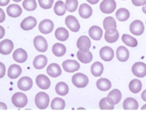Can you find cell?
<instances>
[{"instance_id":"obj_15","label":"cell","mask_w":146,"mask_h":120,"mask_svg":"<svg viewBox=\"0 0 146 120\" xmlns=\"http://www.w3.org/2000/svg\"><path fill=\"white\" fill-rule=\"evenodd\" d=\"M14 49V44L11 40H5L0 42V53L4 55L9 54Z\"/></svg>"},{"instance_id":"obj_13","label":"cell","mask_w":146,"mask_h":120,"mask_svg":"<svg viewBox=\"0 0 146 120\" xmlns=\"http://www.w3.org/2000/svg\"><path fill=\"white\" fill-rule=\"evenodd\" d=\"M105 39L108 43H114L119 39V32L116 28H110L105 30Z\"/></svg>"},{"instance_id":"obj_22","label":"cell","mask_w":146,"mask_h":120,"mask_svg":"<svg viewBox=\"0 0 146 120\" xmlns=\"http://www.w3.org/2000/svg\"><path fill=\"white\" fill-rule=\"evenodd\" d=\"M47 64V58L43 54L36 56L33 61V66L36 69H42Z\"/></svg>"},{"instance_id":"obj_3","label":"cell","mask_w":146,"mask_h":120,"mask_svg":"<svg viewBox=\"0 0 146 120\" xmlns=\"http://www.w3.org/2000/svg\"><path fill=\"white\" fill-rule=\"evenodd\" d=\"M12 102L16 107L22 108L27 104L28 100L26 94L22 92H17L12 96Z\"/></svg>"},{"instance_id":"obj_45","label":"cell","mask_w":146,"mask_h":120,"mask_svg":"<svg viewBox=\"0 0 146 120\" xmlns=\"http://www.w3.org/2000/svg\"><path fill=\"white\" fill-rule=\"evenodd\" d=\"M6 73V67L2 62H0V79L4 77Z\"/></svg>"},{"instance_id":"obj_18","label":"cell","mask_w":146,"mask_h":120,"mask_svg":"<svg viewBox=\"0 0 146 120\" xmlns=\"http://www.w3.org/2000/svg\"><path fill=\"white\" fill-rule=\"evenodd\" d=\"M36 85L42 89H47L51 85L50 79L44 75H40L36 78Z\"/></svg>"},{"instance_id":"obj_54","label":"cell","mask_w":146,"mask_h":120,"mask_svg":"<svg viewBox=\"0 0 146 120\" xmlns=\"http://www.w3.org/2000/svg\"><path fill=\"white\" fill-rule=\"evenodd\" d=\"M12 1H14V2H21L22 0H12Z\"/></svg>"},{"instance_id":"obj_31","label":"cell","mask_w":146,"mask_h":120,"mask_svg":"<svg viewBox=\"0 0 146 120\" xmlns=\"http://www.w3.org/2000/svg\"><path fill=\"white\" fill-rule=\"evenodd\" d=\"M52 52L56 57H62L66 53V47L61 43H56L52 47Z\"/></svg>"},{"instance_id":"obj_52","label":"cell","mask_w":146,"mask_h":120,"mask_svg":"<svg viewBox=\"0 0 146 120\" xmlns=\"http://www.w3.org/2000/svg\"><path fill=\"white\" fill-rule=\"evenodd\" d=\"M143 12H144L145 14H146V4L145 5H143Z\"/></svg>"},{"instance_id":"obj_37","label":"cell","mask_w":146,"mask_h":120,"mask_svg":"<svg viewBox=\"0 0 146 120\" xmlns=\"http://www.w3.org/2000/svg\"><path fill=\"white\" fill-rule=\"evenodd\" d=\"M65 4L62 1H57L54 7V12L58 16H63L66 13Z\"/></svg>"},{"instance_id":"obj_23","label":"cell","mask_w":146,"mask_h":120,"mask_svg":"<svg viewBox=\"0 0 146 120\" xmlns=\"http://www.w3.org/2000/svg\"><path fill=\"white\" fill-rule=\"evenodd\" d=\"M47 72L52 77H57L62 75V69L60 65L56 63H52L47 67Z\"/></svg>"},{"instance_id":"obj_30","label":"cell","mask_w":146,"mask_h":120,"mask_svg":"<svg viewBox=\"0 0 146 120\" xmlns=\"http://www.w3.org/2000/svg\"><path fill=\"white\" fill-rule=\"evenodd\" d=\"M56 39L59 41L64 42L68 39L69 37V32L67 29H66L64 27H60L56 29L55 33H54Z\"/></svg>"},{"instance_id":"obj_29","label":"cell","mask_w":146,"mask_h":120,"mask_svg":"<svg viewBox=\"0 0 146 120\" xmlns=\"http://www.w3.org/2000/svg\"><path fill=\"white\" fill-rule=\"evenodd\" d=\"M97 87L98 89L101 90L102 92H106L109 90L112 86V84L109 79H106V78H100L97 81Z\"/></svg>"},{"instance_id":"obj_38","label":"cell","mask_w":146,"mask_h":120,"mask_svg":"<svg viewBox=\"0 0 146 120\" xmlns=\"http://www.w3.org/2000/svg\"><path fill=\"white\" fill-rule=\"evenodd\" d=\"M122 40L123 43L130 47H135L137 45V41L135 38L129 34H123L122 37Z\"/></svg>"},{"instance_id":"obj_21","label":"cell","mask_w":146,"mask_h":120,"mask_svg":"<svg viewBox=\"0 0 146 120\" xmlns=\"http://www.w3.org/2000/svg\"><path fill=\"white\" fill-rule=\"evenodd\" d=\"M77 57L80 62L83 64H88L92 60V54L90 51L80 50L77 53Z\"/></svg>"},{"instance_id":"obj_26","label":"cell","mask_w":146,"mask_h":120,"mask_svg":"<svg viewBox=\"0 0 146 120\" xmlns=\"http://www.w3.org/2000/svg\"><path fill=\"white\" fill-rule=\"evenodd\" d=\"M92 14V9L88 4H82L79 7V15L83 19H88Z\"/></svg>"},{"instance_id":"obj_32","label":"cell","mask_w":146,"mask_h":120,"mask_svg":"<svg viewBox=\"0 0 146 120\" xmlns=\"http://www.w3.org/2000/svg\"><path fill=\"white\" fill-rule=\"evenodd\" d=\"M104 67L101 62H95L91 67V73L95 76H100L103 73Z\"/></svg>"},{"instance_id":"obj_50","label":"cell","mask_w":146,"mask_h":120,"mask_svg":"<svg viewBox=\"0 0 146 120\" xmlns=\"http://www.w3.org/2000/svg\"><path fill=\"white\" fill-rule=\"evenodd\" d=\"M88 2H89L90 5H95V4L98 3L100 0H87Z\"/></svg>"},{"instance_id":"obj_19","label":"cell","mask_w":146,"mask_h":120,"mask_svg":"<svg viewBox=\"0 0 146 120\" xmlns=\"http://www.w3.org/2000/svg\"><path fill=\"white\" fill-rule=\"evenodd\" d=\"M7 15L11 17L17 18L19 17L22 15V9L19 5L13 4V5H10L9 7H7Z\"/></svg>"},{"instance_id":"obj_44","label":"cell","mask_w":146,"mask_h":120,"mask_svg":"<svg viewBox=\"0 0 146 120\" xmlns=\"http://www.w3.org/2000/svg\"><path fill=\"white\" fill-rule=\"evenodd\" d=\"M132 3L136 7L143 6L146 4V0H132Z\"/></svg>"},{"instance_id":"obj_7","label":"cell","mask_w":146,"mask_h":120,"mask_svg":"<svg viewBox=\"0 0 146 120\" xmlns=\"http://www.w3.org/2000/svg\"><path fill=\"white\" fill-rule=\"evenodd\" d=\"M132 72L137 77H144L146 76V65L143 62H136L132 67Z\"/></svg>"},{"instance_id":"obj_34","label":"cell","mask_w":146,"mask_h":120,"mask_svg":"<svg viewBox=\"0 0 146 120\" xmlns=\"http://www.w3.org/2000/svg\"><path fill=\"white\" fill-rule=\"evenodd\" d=\"M65 107V102L64 100L59 97L53 99L51 102V108L54 110H62L64 109Z\"/></svg>"},{"instance_id":"obj_16","label":"cell","mask_w":146,"mask_h":120,"mask_svg":"<svg viewBox=\"0 0 146 120\" xmlns=\"http://www.w3.org/2000/svg\"><path fill=\"white\" fill-rule=\"evenodd\" d=\"M77 47L82 51H88L91 47L90 40L87 36H81L77 42Z\"/></svg>"},{"instance_id":"obj_35","label":"cell","mask_w":146,"mask_h":120,"mask_svg":"<svg viewBox=\"0 0 146 120\" xmlns=\"http://www.w3.org/2000/svg\"><path fill=\"white\" fill-rule=\"evenodd\" d=\"M55 91L60 96H65L69 92V87L65 82H59L56 84Z\"/></svg>"},{"instance_id":"obj_17","label":"cell","mask_w":146,"mask_h":120,"mask_svg":"<svg viewBox=\"0 0 146 120\" xmlns=\"http://www.w3.org/2000/svg\"><path fill=\"white\" fill-rule=\"evenodd\" d=\"M36 24H37L36 19H35V17H33V16H29L25 18V19L22 21L20 26L21 28H22L23 30L27 31V30H31V29H32L33 28H35V26H36Z\"/></svg>"},{"instance_id":"obj_6","label":"cell","mask_w":146,"mask_h":120,"mask_svg":"<svg viewBox=\"0 0 146 120\" xmlns=\"http://www.w3.org/2000/svg\"><path fill=\"white\" fill-rule=\"evenodd\" d=\"M34 46L40 52H45L48 47L47 40L42 36H36L34 39Z\"/></svg>"},{"instance_id":"obj_33","label":"cell","mask_w":146,"mask_h":120,"mask_svg":"<svg viewBox=\"0 0 146 120\" xmlns=\"http://www.w3.org/2000/svg\"><path fill=\"white\" fill-rule=\"evenodd\" d=\"M129 89L130 92L134 94L140 92L142 89V82L139 79H133L129 84Z\"/></svg>"},{"instance_id":"obj_2","label":"cell","mask_w":146,"mask_h":120,"mask_svg":"<svg viewBox=\"0 0 146 120\" xmlns=\"http://www.w3.org/2000/svg\"><path fill=\"white\" fill-rule=\"evenodd\" d=\"M73 84L78 88L85 87L89 83V79L85 75L82 73H77L72 77Z\"/></svg>"},{"instance_id":"obj_39","label":"cell","mask_w":146,"mask_h":120,"mask_svg":"<svg viewBox=\"0 0 146 120\" xmlns=\"http://www.w3.org/2000/svg\"><path fill=\"white\" fill-rule=\"evenodd\" d=\"M103 27L105 30L110 28H116L117 27V24L116 21L113 16H108L105 18L103 21Z\"/></svg>"},{"instance_id":"obj_10","label":"cell","mask_w":146,"mask_h":120,"mask_svg":"<svg viewBox=\"0 0 146 120\" xmlns=\"http://www.w3.org/2000/svg\"><path fill=\"white\" fill-rule=\"evenodd\" d=\"M106 98L110 104H112V105H115V104H118L121 100L122 94L119 89H115L108 94Z\"/></svg>"},{"instance_id":"obj_9","label":"cell","mask_w":146,"mask_h":120,"mask_svg":"<svg viewBox=\"0 0 146 120\" xmlns=\"http://www.w3.org/2000/svg\"><path fill=\"white\" fill-rule=\"evenodd\" d=\"M145 26L140 20H135L130 24V31L133 35L140 36L144 32Z\"/></svg>"},{"instance_id":"obj_1","label":"cell","mask_w":146,"mask_h":120,"mask_svg":"<svg viewBox=\"0 0 146 120\" xmlns=\"http://www.w3.org/2000/svg\"><path fill=\"white\" fill-rule=\"evenodd\" d=\"M35 101L36 107L39 109H45L50 104V97L47 93L40 92L36 94Z\"/></svg>"},{"instance_id":"obj_46","label":"cell","mask_w":146,"mask_h":120,"mask_svg":"<svg viewBox=\"0 0 146 120\" xmlns=\"http://www.w3.org/2000/svg\"><path fill=\"white\" fill-rule=\"evenodd\" d=\"M5 20V13L2 9L0 8V23L3 22Z\"/></svg>"},{"instance_id":"obj_53","label":"cell","mask_w":146,"mask_h":120,"mask_svg":"<svg viewBox=\"0 0 146 120\" xmlns=\"http://www.w3.org/2000/svg\"><path fill=\"white\" fill-rule=\"evenodd\" d=\"M141 109H142V110H144V109H146V104H145V105H144V106H143V107H142Z\"/></svg>"},{"instance_id":"obj_11","label":"cell","mask_w":146,"mask_h":120,"mask_svg":"<svg viewBox=\"0 0 146 120\" xmlns=\"http://www.w3.org/2000/svg\"><path fill=\"white\" fill-rule=\"evenodd\" d=\"M54 29V24L50 19H44L39 24V30L41 33L48 34L52 32Z\"/></svg>"},{"instance_id":"obj_5","label":"cell","mask_w":146,"mask_h":120,"mask_svg":"<svg viewBox=\"0 0 146 120\" xmlns=\"http://www.w3.org/2000/svg\"><path fill=\"white\" fill-rule=\"evenodd\" d=\"M65 24L69 29L74 32H78L80 29L79 22L77 18L72 15H69L65 18Z\"/></svg>"},{"instance_id":"obj_24","label":"cell","mask_w":146,"mask_h":120,"mask_svg":"<svg viewBox=\"0 0 146 120\" xmlns=\"http://www.w3.org/2000/svg\"><path fill=\"white\" fill-rule=\"evenodd\" d=\"M89 35L92 40L98 41L102 38V35H103V32L100 26H92L89 29Z\"/></svg>"},{"instance_id":"obj_27","label":"cell","mask_w":146,"mask_h":120,"mask_svg":"<svg viewBox=\"0 0 146 120\" xmlns=\"http://www.w3.org/2000/svg\"><path fill=\"white\" fill-rule=\"evenodd\" d=\"M22 68L18 65H11L8 69V76L10 79H17L22 74Z\"/></svg>"},{"instance_id":"obj_12","label":"cell","mask_w":146,"mask_h":120,"mask_svg":"<svg viewBox=\"0 0 146 120\" xmlns=\"http://www.w3.org/2000/svg\"><path fill=\"white\" fill-rule=\"evenodd\" d=\"M32 86H33V81L29 76H23L18 81L17 86L22 91H28L32 87Z\"/></svg>"},{"instance_id":"obj_42","label":"cell","mask_w":146,"mask_h":120,"mask_svg":"<svg viewBox=\"0 0 146 120\" xmlns=\"http://www.w3.org/2000/svg\"><path fill=\"white\" fill-rule=\"evenodd\" d=\"M100 108L102 110H112L114 109V105H112V104H110L109 102L107 100L106 97L105 98H102V100L100 102Z\"/></svg>"},{"instance_id":"obj_36","label":"cell","mask_w":146,"mask_h":120,"mask_svg":"<svg viewBox=\"0 0 146 120\" xmlns=\"http://www.w3.org/2000/svg\"><path fill=\"white\" fill-rule=\"evenodd\" d=\"M115 16L119 21L125 22V21H127L130 17V12L125 8H120L117 11Z\"/></svg>"},{"instance_id":"obj_47","label":"cell","mask_w":146,"mask_h":120,"mask_svg":"<svg viewBox=\"0 0 146 120\" xmlns=\"http://www.w3.org/2000/svg\"><path fill=\"white\" fill-rule=\"evenodd\" d=\"M9 1H10V0H0V6H7V5L9 3Z\"/></svg>"},{"instance_id":"obj_8","label":"cell","mask_w":146,"mask_h":120,"mask_svg":"<svg viewBox=\"0 0 146 120\" xmlns=\"http://www.w3.org/2000/svg\"><path fill=\"white\" fill-rule=\"evenodd\" d=\"M62 67L65 72L72 73V72H75L79 70L80 68V65L75 60L67 59L63 62Z\"/></svg>"},{"instance_id":"obj_20","label":"cell","mask_w":146,"mask_h":120,"mask_svg":"<svg viewBox=\"0 0 146 120\" xmlns=\"http://www.w3.org/2000/svg\"><path fill=\"white\" fill-rule=\"evenodd\" d=\"M27 53L23 49L19 48L13 53V58L15 62L18 63H24L27 59Z\"/></svg>"},{"instance_id":"obj_28","label":"cell","mask_w":146,"mask_h":120,"mask_svg":"<svg viewBox=\"0 0 146 120\" xmlns=\"http://www.w3.org/2000/svg\"><path fill=\"white\" fill-rule=\"evenodd\" d=\"M138 102L136 100L132 97L125 99L123 102V109L125 110H136L138 109Z\"/></svg>"},{"instance_id":"obj_51","label":"cell","mask_w":146,"mask_h":120,"mask_svg":"<svg viewBox=\"0 0 146 120\" xmlns=\"http://www.w3.org/2000/svg\"><path fill=\"white\" fill-rule=\"evenodd\" d=\"M141 97H142V99H143V101L146 102V89L145 90H144V91H143V92L142 93Z\"/></svg>"},{"instance_id":"obj_14","label":"cell","mask_w":146,"mask_h":120,"mask_svg":"<svg viewBox=\"0 0 146 120\" xmlns=\"http://www.w3.org/2000/svg\"><path fill=\"white\" fill-rule=\"evenodd\" d=\"M101 59L105 62H110L114 58V51L110 47H103L100 51Z\"/></svg>"},{"instance_id":"obj_40","label":"cell","mask_w":146,"mask_h":120,"mask_svg":"<svg viewBox=\"0 0 146 120\" xmlns=\"http://www.w3.org/2000/svg\"><path fill=\"white\" fill-rule=\"evenodd\" d=\"M22 6L27 11L32 12L36 9L37 5L35 0H25L22 3Z\"/></svg>"},{"instance_id":"obj_25","label":"cell","mask_w":146,"mask_h":120,"mask_svg":"<svg viewBox=\"0 0 146 120\" xmlns=\"http://www.w3.org/2000/svg\"><path fill=\"white\" fill-rule=\"evenodd\" d=\"M117 54V58L120 62H126L129 59V51L124 46H120L117 49L116 51Z\"/></svg>"},{"instance_id":"obj_48","label":"cell","mask_w":146,"mask_h":120,"mask_svg":"<svg viewBox=\"0 0 146 120\" xmlns=\"http://www.w3.org/2000/svg\"><path fill=\"white\" fill-rule=\"evenodd\" d=\"M5 29H4L3 26H0V40L3 38L4 36H5Z\"/></svg>"},{"instance_id":"obj_43","label":"cell","mask_w":146,"mask_h":120,"mask_svg":"<svg viewBox=\"0 0 146 120\" xmlns=\"http://www.w3.org/2000/svg\"><path fill=\"white\" fill-rule=\"evenodd\" d=\"M39 5L42 9H49L52 7L54 0H38Z\"/></svg>"},{"instance_id":"obj_4","label":"cell","mask_w":146,"mask_h":120,"mask_svg":"<svg viewBox=\"0 0 146 120\" xmlns=\"http://www.w3.org/2000/svg\"><path fill=\"white\" fill-rule=\"evenodd\" d=\"M116 7L115 0H103L100 5V9L104 14H110L115 10Z\"/></svg>"},{"instance_id":"obj_49","label":"cell","mask_w":146,"mask_h":120,"mask_svg":"<svg viewBox=\"0 0 146 120\" xmlns=\"http://www.w3.org/2000/svg\"><path fill=\"white\" fill-rule=\"evenodd\" d=\"M0 109H7V107L6 104L3 102H0Z\"/></svg>"},{"instance_id":"obj_41","label":"cell","mask_w":146,"mask_h":120,"mask_svg":"<svg viewBox=\"0 0 146 120\" xmlns=\"http://www.w3.org/2000/svg\"><path fill=\"white\" fill-rule=\"evenodd\" d=\"M66 9L69 12H74L77 10L78 7V0H66Z\"/></svg>"}]
</instances>
